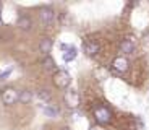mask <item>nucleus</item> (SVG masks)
<instances>
[{"instance_id": "1", "label": "nucleus", "mask_w": 149, "mask_h": 130, "mask_svg": "<svg viewBox=\"0 0 149 130\" xmlns=\"http://www.w3.org/2000/svg\"><path fill=\"white\" fill-rule=\"evenodd\" d=\"M71 83V77L67 70H57L54 73V85L58 89H67Z\"/></svg>"}, {"instance_id": "2", "label": "nucleus", "mask_w": 149, "mask_h": 130, "mask_svg": "<svg viewBox=\"0 0 149 130\" xmlns=\"http://www.w3.org/2000/svg\"><path fill=\"white\" fill-rule=\"evenodd\" d=\"M94 119H96L99 124H102V125L109 124L112 120L110 109L105 108V106H96V108H94Z\"/></svg>"}, {"instance_id": "3", "label": "nucleus", "mask_w": 149, "mask_h": 130, "mask_svg": "<svg viewBox=\"0 0 149 130\" xmlns=\"http://www.w3.org/2000/svg\"><path fill=\"white\" fill-rule=\"evenodd\" d=\"M39 20H41V23L45 28H50L54 25V21H55V11H54V8L42 7L39 10Z\"/></svg>"}, {"instance_id": "4", "label": "nucleus", "mask_w": 149, "mask_h": 130, "mask_svg": "<svg viewBox=\"0 0 149 130\" xmlns=\"http://www.w3.org/2000/svg\"><path fill=\"white\" fill-rule=\"evenodd\" d=\"M0 96H2V103L5 106H13L19 98V91H16L15 88H5Z\"/></svg>"}, {"instance_id": "5", "label": "nucleus", "mask_w": 149, "mask_h": 130, "mask_svg": "<svg viewBox=\"0 0 149 130\" xmlns=\"http://www.w3.org/2000/svg\"><path fill=\"white\" fill-rule=\"evenodd\" d=\"M112 68L115 72H118V73H125V72L130 68V62H128V59L125 56H118L113 59V62H112Z\"/></svg>"}, {"instance_id": "6", "label": "nucleus", "mask_w": 149, "mask_h": 130, "mask_svg": "<svg viewBox=\"0 0 149 130\" xmlns=\"http://www.w3.org/2000/svg\"><path fill=\"white\" fill-rule=\"evenodd\" d=\"M65 103H67L68 108L74 109V108H78L79 106V94L76 89H68L67 93H65Z\"/></svg>"}, {"instance_id": "7", "label": "nucleus", "mask_w": 149, "mask_h": 130, "mask_svg": "<svg viewBox=\"0 0 149 130\" xmlns=\"http://www.w3.org/2000/svg\"><path fill=\"white\" fill-rule=\"evenodd\" d=\"M83 51H84L88 56H96L97 52L101 51V46L96 41H86L84 46H83Z\"/></svg>"}, {"instance_id": "8", "label": "nucleus", "mask_w": 149, "mask_h": 130, "mask_svg": "<svg viewBox=\"0 0 149 130\" xmlns=\"http://www.w3.org/2000/svg\"><path fill=\"white\" fill-rule=\"evenodd\" d=\"M16 26H18L19 30H23V31H29L31 28H33V21H31V18H29L28 15H21V16L18 18Z\"/></svg>"}, {"instance_id": "9", "label": "nucleus", "mask_w": 149, "mask_h": 130, "mask_svg": "<svg viewBox=\"0 0 149 130\" xmlns=\"http://www.w3.org/2000/svg\"><path fill=\"white\" fill-rule=\"evenodd\" d=\"M42 65H44V70H45V72H49V73H55V72L58 70V68H57L55 60H54L50 56L44 57V60H42Z\"/></svg>"}, {"instance_id": "10", "label": "nucleus", "mask_w": 149, "mask_h": 130, "mask_svg": "<svg viewBox=\"0 0 149 130\" xmlns=\"http://www.w3.org/2000/svg\"><path fill=\"white\" fill-rule=\"evenodd\" d=\"M52 46H54L52 39H50V37H44V39H41V42H39V51L47 57L49 52L52 51Z\"/></svg>"}, {"instance_id": "11", "label": "nucleus", "mask_w": 149, "mask_h": 130, "mask_svg": "<svg viewBox=\"0 0 149 130\" xmlns=\"http://www.w3.org/2000/svg\"><path fill=\"white\" fill-rule=\"evenodd\" d=\"M120 51H122L123 54H131V52L134 51L133 39H123V41L120 42Z\"/></svg>"}, {"instance_id": "12", "label": "nucleus", "mask_w": 149, "mask_h": 130, "mask_svg": "<svg viewBox=\"0 0 149 130\" xmlns=\"http://www.w3.org/2000/svg\"><path fill=\"white\" fill-rule=\"evenodd\" d=\"M33 98H34L33 91H29V89H23V91H19L18 101H19V103H23V104H29L31 101H33Z\"/></svg>"}, {"instance_id": "13", "label": "nucleus", "mask_w": 149, "mask_h": 130, "mask_svg": "<svg viewBox=\"0 0 149 130\" xmlns=\"http://www.w3.org/2000/svg\"><path fill=\"white\" fill-rule=\"evenodd\" d=\"M44 114L47 115V117H57V115H58V108L54 106V104H47L44 108Z\"/></svg>"}, {"instance_id": "14", "label": "nucleus", "mask_w": 149, "mask_h": 130, "mask_svg": "<svg viewBox=\"0 0 149 130\" xmlns=\"http://www.w3.org/2000/svg\"><path fill=\"white\" fill-rule=\"evenodd\" d=\"M37 98H39L41 101H44V103H50L52 94H50L49 89H39V91H37Z\"/></svg>"}, {"instance_id": "15", "label": "nucleus", "mask_w": 149, "mask_h": 130, "mask_svg": "<svg viewBox=\"0 0 149 130\" xmlns=\"http://www.w3.org/2000/svg\"><path fill=\"white\" fill-rule=\"evenodd\" d=\"M74 57H76V49H74V47H70V49H68V51L63 54V60H65V62H71Z\"/></svg>"}, {"instance_id": "16", "label": "nucleus", "mask_w": 149, "mask_h": 130, "mask_svg": "<svg viewBox=\"0 0 149 130\" xmlns=\"http://www.w3.org/2000/svg\"><path fill=\"white\" fill-rule=\"evenodd\" d=\"M10 73H11V68H8V70H5L3 73H0V82H2V80H5V78H7Z\"/></svg>"}, {"instance_id": "17", "label": "nucleus", "mask_w": 149, "mask_h": 130, "mask_svg": "<svg viewBox=\"0 0 149 130\" xmlns=\"http://www.w3.org/2000/svg\"><path fill=\"white\" fill-rule=\"evenodd\" d=\"M89 130H102V129H101V127H91Z\"/></svg>"}, {"instance_id": "18", "label": "nucleus", "mask_w": 149, "mask_h": 130, "mask_svg": "<svg viewBox=\"0 0 149 130\" xmlns=\"http://www.w3.org/2000/svg\"><path fill=\"white\" fill-rule=\"evenodd\" d=\"M146 44L149 46V34H148V36H146Z\"/></svg>"}, {"instance_id": "19", "label": "nucleus", "mask_w": 149, "mask_h": 130, "mask_svg": "<svg viewBox=\"0 0 149 130\" xmlns=\"http://www.w3.org/2000/svg\"><path fill=\"white\" fill-rule=\"evenodd\" d=\"M62 130H70V129H67V127H63V129H62Z\"/></svg>"}, {"instance_id": "20", "label": "nucleus", "mask_w": 149, "mask_h": 130, "mask_svg": "<svg viewBox=\"0 0 149 130\" xmlns=\"http://www.w3.org/2000/svg\"><path fill=\"white\" fill-rule=\"evenodd\" d=\"M0 23H2V18H0Z\"/></svg>"}]
</instances>
